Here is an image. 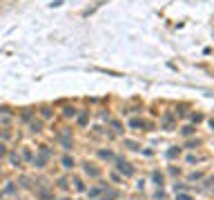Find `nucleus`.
Returning <instances> with one entry per match:
<instances>
[{
  "instance_id": "4",
  "label": "nucleus",
  "mask_w": 214,
  "mask_h": 200,
  "mask_svg": "<svg viewBox=\"0 0 214 200\" xmlns=\"http://www.w3.org/2000/svg\"><path fill=\"white\" fill-rule=\"evenodd\" d=\"M63 167H65V169H71V167H74V158L63 156Z\"/></svg>"
},
{
  "instance_id": "5",
  "label": "nucleus",
  "mask_w": 214,
  "mask_h": 200,
  "mask_svg": "<svg viewBox=\"0 0 214 200\" xmlns=\"http://www.w3.org/2000/svg\"><path fill=\"white\" fill-rule=\"evenodd\" d=\"M85 171H87V174H89V176H94V178H96V176L100 174V171H98L96 167H89V165H85Z\"/></svg>"
},
{
  "instance_id": "11",
  "label": "nucleus",
  "mask_w": 214,
  "mask_h": 200,
  "mask_svg": "<svg viewBox=\"0 0 214 200\" xmlns=\"http://www.w3.org/2000/svg\"><path fill=\"white\" fill-rule=\"evenodd\" d=\"M176 200H192V196H188V194H181V196L176 198Z\"/></svg>"
},
{
  "instance_id": "6",
  "label": "nucleus",
  "mask_w": 214,
  "mask_h": 200,
  "mask_svg": "<svg viewBox=\"0 0 214 200\" xmlns=\"http://www.w3.org/2000/svg\"><path fill=\"white\" fill-rule=\"evenodd\" d=\"M98 156L103 158V160H111V158H114V154H111V151H100Z\"/></svg>"
},
{
  "instance_id": "2",
  "label": "nucleus",
  "mask_w": 214,
  "mask_h": 200,
  "mask_svg": "<svg viewBox=\"0 0 214 200\" xmlns=\"http://www.w3.org/2000/svg\"><path fill=\"white\" fill-rule=\"evenodd\" d=\"M116 165H118V169L123 171L125 176H132V174H134V169L129 167V163H125V160H116Z\"/></svg>"
},
{
  "instance_id": "13",
  "label": "nucleus",
  "mask_w": 214,
  "mask_h": 200,
  "mask_svg": "<svg viewBox=\"0 0 214 200\" xmlns=\"http://www.w3.org/2000/svg\"><path fill=\"white\" fill-rule=\"evenodd\" d=\"M0 156H5V145L0 142Z\"/></svg>"
},
{
  "instance_id": "1",
  "label": "nucleus",
  "mask_w": 214,
  "mask_h": 200,
  "mask_svg": "<svg viewBox=\"0 0 214 200\" xmlns=\"http://www.w3.org/2000/svg\"><path fill=\"white\" fill-rule=\"evenodd\" d=\"M49 156H51V151L47 147H40V154H38V158H34V165L36 167H45L47 160H49Z\"/></svg>"
},
{
  "instance_id": "3",
  "label": "nucleus",
  "mask_w": 214,
  "mask_h": 200,
  "mask_svg": "<svg viewBox=\"0 0 214 200\" xmlns=\"http://www.w3.org/2000/svg\"><path fill=\"white\" fill-rule=\"evenodd\" d=\"M58 140H60V145H63V149H71V138H69V133H60L58 136Z\"/></svg>"
},
{
  "instance_id": "12",
  "label": "nucleus",
  "mask_w": 214,
  "mask_h": 200,
  "mask_svg": "<svg viewBox=\"0 0 214 200\" xmlns=\"http://www.w3.org/2000/svg\"><path fill=\"white\" fill-rule=\"evenodd\" d=\"M114 196H116V194H109V196H105V198H100V200H111Z\"/></svg>"
},
{
  "instance_id": "7",
  "label": "nucleus",
  "mask_w": 214,
  "mask_h": 200,
  "mask_svg": "<svg viewBox=\"0 0 214 200\" xmlns=\"http://www.w3.org/2000/svg\"><path fill=\"white\" fill-rule=\"evenodd\" d=\"M152 178H154V182H156V185H163V176L159 174V171H154V176H152Z\"/></svg>"
},
{
  "instance_id": "10",
  "label": "nucleus",
  "mask_w": 214,
  "mask_h": 200,
  "mask_svg": "<svg viewBox=\"0 0 214 200\" xmlns=\"http://www.w3.org/2000/svg\"><path fill=\"white\" fill-rule=\"evenodd\" d=\"M100 194V189H89V198H96Z\"/></svg>"
},
{
  "instance_id": "9",
  "label": "nucleus",
  "mask_w": 214,
  "mask_h": 200,
  "mask_svg": "<svg viewBox=\"0 0 214 200\" xmlns=\"http://www.w3.org/2000/svg\"><path fill=\"white\" fill-rule=\"evenodd\" d=\"M179 154H181V151H179V149L174 147V149H170V151H167V158H176V156H179Z\"/></svg>"
},
{
  "instance_id": "8",
  "label": "nucleus",
  "mask_w": 214,
  "mask_h": 200,
  "mask_svg": "<svg viewBox=\"0 0 214 200\" xmlns=\"http://www.w3.org/2000/svg\"><path fill=\"white\" fill-rule=\"evenodd\" d=\"M65 116H67V118H74V116H76V109H74V107H67V109H65Z\"/></svg>"
}]
</instances>
